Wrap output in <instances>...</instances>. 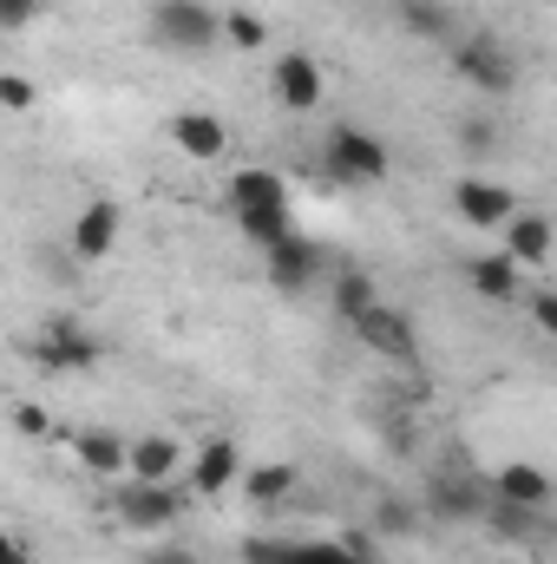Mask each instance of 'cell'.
I'll use <instances>...</instances> for the list:
<instances>
[{"mask_svg": "<svg viewBox=\"0 0 557 564\" xmlns=\"http://www.w3.org/2000/svg\"><path fill=\"white\" fill-rule=\"evenodd\" d=\"M237 224H243V237H250L256 250H282V243L295 237V217H288V210H237Z\"/></svg>", "mask_w": 557, "mask_h": 564, "instance_id": "23", "label": "cell"}, {"mask_svg": "<svg viewBox=\"0 0 557 564\" xmlns=\"http://www.w3.org/2000/svg\"><path fill=\"white\" fill-rule=\"evenodd\" d=\"M230 204H237V210H288V184H282V171L250 164V171L230 177Z\"/></svg>", "mask_w": 557, "mask_h": 564, "instance_id": "16", "label": "cell"}, {"mask_svg": "<svg viewBox=\"0 0 557 564\" xmlns=\"http://www.w3.org/2000/svg\"><path fill=\"white\" fill-rule=\"evenodd\" d=\"M466 282H472L485 302H512L518 282H525V263H512L505 250H499V257H472V263H466Z\"/></svg>", "mask_w": 557, "mask_h": 564, "instance_id": "20", "label": "cell"}, {"mask_svg": "<svg viewBox=\"0 0 557 564\" xmlns=\"http://www.w3.org/2000/svg\"><path fill=\"white\" fill-rule=\"evenodd\" d=\"M112 512H119V525H132V532H171L177 525V512H184V492L171 486V479H125V486H112Z\"/></svg>", "mask_w": 557, "mask_h": 564, "instance_id": "3", "label": "cell"}, {"mask_svg": "<svg viewBox=\"0 0 557 564\" xmlns=\"http://www.w3.org/2000/svg\"><path fill=\"white\" fill-rule=\"evenodd\" d=\"M151 40L171 53H210L223 40V13H210V0H157L151 7Z\"/></svg>", "mask_w": 557, "mask_h": 564, "instance_id": "1", "label": "cell"}, {"mask_svg": "<svg viewBox=\"0 0 557 564\" xmlns=\"http://www.w3.org/2000/svg\"><path fill=\"white\" fill-rule=\"evenodd\" d=\"M99 355H106V341L99 335H86L79 322H46L40 328V341H33V361L40 368H53V375H86V368H99Z\"/></svg>", "mask_w": 557, "mask_h": 564, "instance_id": "6", "label": "cell"}, {"mask_svg": "<svg viewBox=\"0 0 557 564\" xmlns=\"http://www.w3.org/2000/svg\"><path fill=\"white\" fill-rule=\"evenodd\" d=\"M73 453H79V466H86V473H99V479L132 473V440H125V433H112V426H86V433H73Z\"/></svg>", "mask_w": 557, "mask_h": 564, "instance_id": "11", "label": "cell"}, {"mask_svg": "<svg viewBox=\"0 0 557 564\" xmlns=\"http://www.w3.org/2000/svg\"><path fill=\"white\" fill-rule=\"evenodd\" d=\"M321 270H328V257H321L308 237H288L282 250H263V276H270V289H282V295L315 289V282H321Z\"/></svg>", "mask_w": 557, "mask_h": 564, "instance_id": "10", "label": "cell"}, {"mask_svg": "<svg viewBox=\"0 0 557 564\" xmlns=\"http://www.w3.org/2000/svg\"><path fill=\"white\" fill-rule=\"evenodd\" d=\"M452 73H459L466 86H479V93H512V86H518V59H512V46L492 40V33L459 40V46H452Z\"/></svg>", "mask_w": 557, "mask_h": 564, "instance_id": "4", "label": "cell"}, {"mask_svg": "<svg viewBox=\"0 0 557 564\" xmlns=\"http://www.w3.org/2000/svg\"><path fill=\"white\" fill-rule=\"evenodd\" d=\"M119 224H125L119 204H112V197H92V204L79 210V224H73V250H79L86 263H99V257L119 243Z\"/></svg>", "mask_w": 557, "mask_h": 564, "instance_id": "13", "label": "cell"}, {"mask_svg": "<svg viewBox=\"0 0 557 564\" xmlns=\"http://www.w3.org/2000/svg\"><path fill=\"white\" fill-rule=\"evenodd\" d=\"M459 151H492V126L485 119H466L459 126Z\"/></svg>", "mask_w": 557, "mask_h": 564, "instance_id": "31", "label": "cell"}, {"mask_svg": "<svg viewBox=\"0 0 557 564\" xmlns=\"http://www.w3.org/2000/svg\"><path fill=\"white\" fill-rule=\"evenodd\" d=\"M270 86H276V99L288 112H315V106H321V66H315L308 53H282L276 73H270Z\"/></svg>", "mask_w": 557, "mask_h": 564, "instance_id": "12", "label": "cell"}, {"mask_svg": "<svg viewBox=\"0 0 557 564\" xmlns=\"http://www.w3.org/2000/svg\"><path fill=\"white\" fill-rule=\"evenodd\" d=\"M532 315H538V328L557 341V289H538V295H532Z\"/></svg>", "mask_w": 557, "mask_h": 564, "instance_id": "30", "label": "cell"}, {"mask_svg": "<svg viewBox=\"0 0 557 564\" xmlns=\"http://www.w3.org/2000/svg\"><path fill=\"white\" fill-rule=\"evenodd\" d=\"M144 564H197V552H184V545H151Z\"/></svg>", "mask_w": 557, "mask_h": 564, "instance_id": "32", "label": "cell"}, {"mask_svg": "<svg viewBox=\"0 0 557 564\" xmlns=\"http://www.w3.org/2000/svg\"><path fill=\"white\" fill-rule=\"evenodd\" d=\"M374 302H381V289H374L368 270H335V308H341V322H361Z\"/></svg>", "mask_w": 557, "mask_h": 564, "instance_id": "21", "label": "cell"}, {"mask_svg": "<svg viewBox=\"0 0 557 564\" xmlns=\"http://www.w3.org/2000/svg\"><path fill=\"white\" fill-rule=\"evenodd\" d=\"M374 525H381L387 539H407L419 525V506H407L401 492H381V499H374Z\"/></svg>", "mask_w": 557, "mask_h": 564, "instance_id": "26", "label": "cell"}, {"mask_svg": "<svg viewBox=\"0 0 557 564\" xmlns=\"http://www.w3.org/2000/svg\"><path fill=\"white\" fill-rule=\"evenodd\" d=\"M0 564H33V552H26V539H7V552H0Z\"/></svg>", "mask_w": 557, "mask_h": 564, "instance_id": "33", "label": "cell"}, {"mask_svg": "<svg viewBox=\"0 0 557 564\" xmlns=\"http://www.w3.org/2000/svg\"><path fill=\"white\" fill-rule=\"evenodd\" d=\"M33 20H40V0H0V26L7 33H26Z\"/></svg>", "mask_w": 557, "mask_h": 564, "instance_id": "28", "label": "cell"}, {"mask_svg": "<svg viewBox=\"0 0 557 564\" xmlns=\"http://www.w3.org/2000/svg\"><path fill=\"white\" fill-rule=\"evenodd\" d=\"M237 473H243L237 440H230V433H217V440H204V453H197V466H190V492H230V486H237Z\"/></svg>", "mask_w": 557, "mask_h": 564, "instance_id": "15", "label": "cell"}, {"mask_svg": "<svg viewBox=\"0 0 557 564\" xmlns=\"http://www.w3.org/2000/svg\"><path fill=\"white\" fill-rule=\"evenodd\" d=\"M295 479H302V473H295L288 459H270V466H250V473H243V486H250V499H256V506L288 499V492H295Z\"/></svg>", "mask_w": 557, "mask_h": 564, "instance_id": "24", "label": "cell"}, {"mask_svg": "<svg viewBox=\"0 0 557 564\" xmlns=\"http://www.w3.org/2000/svg\"><path fill=\"white\" fill-rule=\"evenodd\" d=\"M171 144H177L184 158L210 164V158H223L230 132H223V119H217V112H177V119H171Z\"/></svg>", "mask_w": 557, "mask_h": 564, "instance_id": "14", "label": "cell"}, {"mask_svg": "<svg viewBox=\"0 0 557 564\" xmlns=\"http://www.w3.org/2000/svg\"><path fill=\"white\" fill-rule=\"evenodd\" d=\"M452 210H459L472 230H505V224L518 217V197H512L505 184H492V177H459V184H452Z\"/></svg>", "mask_w": 557, "mask_h": 564, "instance_id": "8", "label": "cell"}, {"mask_svg": "<svg viewBox=\"0 0 557 564\" xmlns=\"http://www.w3.org/2000/svg\"><path fill=\"white\" fill-rule=\"evenodd\" d=\"M492 492L499 499H512V506H551V473L545 466H525V459H512V466H499V479H492Z\"/></svg>", "mask_w": 557, "mask_h": 564, "instance_id": "19", "label": "cell"}, {"mask_svg": "<svg viewBox=\"0 0 557 564\" xmlns=\"http://www.w3.org/2000/svg\"><path fill=\"white\" fill-rule=\"evenodd\" d=\"M171 473H177V440H164V433L132 440V479H171Z\"/></svg>", "mask_w": 557, "mask_h": 564, "instance_id": "22", "label": "cell"}, {"mask_svg": "<svg viewBox=\"0 0 557 564\" xmlns=\"http://www.w3.org/2000/svg\"><path fill=\"white\" fill-rule=\"evenodd\" d=\"M348 328H354V335H361L381 361H401V368H414V361H419L414 315H407V308H394V302H374V308H368L361 322H348Z\"/></svg>", "mask_w": 557, "mask_h": 564, "instance_id": "5", "label": "cell"}, {"mask_svg": "<svg viewBox=\"0 0 557 564\" xmlns=\"http://www.w3.org/2000/svg\"><path fill=\"white\" fill-rule=\"evenodd\" d=\"M485 506H492V486L479 473H433L426 479V512H439V519H485Z\"/></svg>", "mask_w": 557, "mask_h": 564, "instance_id": "9", "label": "cell"}, {"mask_svg": "<svg viewBox=\"0 0 557 564\" xmlns=\"http://www.w3.org/2000/svg\"><path fill=\"white\" fill-rule=\"evenodd\" d=\"M321 177L328 184H381L387 177V144L361 126H335L321 144Z\"/></svg>", "mask_w": 557, "mask_h": 564, "instance_id": "2", "label": "cell"}, {"mask_svg": "<svg viewBox=\"0 0 557 564\" xmlns=\"http://www.w3.org/2000/svg\"><path fill=\"white\" fill-rule=\"evenodd\" d=\"M0 106H7V112H26V106H33V86H26L20 73H0Z\"/></svg>", "mask_w": 557, "mask_h": 564, "instance_id": "29", "label": "cell"}, {"mask_svg": "<svg viewBox=\"0 0 557 564\" xmlns=\"http://www.w3.org/2000/svg\"><path fill=\"white\" fill-rule=\"evenodd\" d=\"M394 26L414 33V40H452L459 33V13L446 0H394Z\"/></svg>", "mask_w": 557, "mask_h": 564, "instance_id": "17", "label": "cell"}, {"mask_svg": "<svg viewBox=\"0 0 557 564\" xmlns=\"http://www.w3.org/2000/svg\"><path fill=\"white\" fill-rule=\"evenodd\" d=\"M223 40L243 46V53H256V46L270 40V20H263L256 7H230V13H223Z\"/></svg>", "mask_w": 557, "mask_h": 564, "instance_id": "25", "label": "cell"}, {"mask_svg": "<svg viewBox=\"0 0 557 564\" xmlns=\"http://www.w3.org/2000/svg\"><path fill=\"white\" fill-rule=\"evenodd\" d=\"M505 257L525 263V270H538V263L551 257V224H545L538 210H518V217L505 224Z\"/></svg>", "mask_w": 557, "mask_h": 564, "instance_id": "18", "label": "cell"}, {"mask_svg": "<svg viewBox=\"0 0 557 564\" xmlns=\"http://www.w3.org/2000/svg\"><path fill=\"white\" fill-rule=\"evenodd\" d=\"M13 426H20L26 440H59L53 414H46V408H33V401H20V408H13Z\"/></svg>", "mask_w": 557, "mask_h": 564, "instance_id": "27", "label": "cell"}, {"mask_svg": "<svg viewBox=\"0 0 557 564\" xmlns=\"http://www.w3.org/2000/svg\"><path fill=\"white\" fill-rule=\"evenodd\" d=\"M243 564H374V558L348 552L341 539H250Z\"/></svg>", "mask_w": 557, "mask_h": 564, "instance_id": "7", "label": "cell"}]
</instances>
